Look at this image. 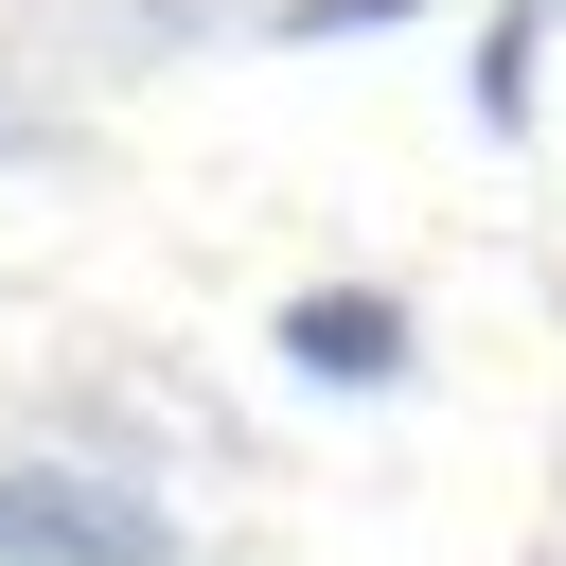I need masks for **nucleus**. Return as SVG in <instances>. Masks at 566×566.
<instances>
[{
  "instance_id": "nucleus-1",
  "label": "nucleus",
  "mask_w": 566,
  "mask_h": 566,
  "mask_svg": "<svg viewBox=\"0 0 566 566\" xmlns=\"http://www.w3.org/2000/svg\"><path fill=\"white\" fill-rule=\"evenodd\" d=\"M283 354H301V371H354V389H371V371L407 354V318H389V301H283Z\"/></svg>"
}]
</instances>
